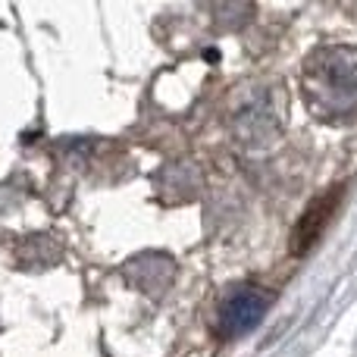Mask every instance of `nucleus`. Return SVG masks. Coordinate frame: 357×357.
Returning a JSON list of instances; mask_svg holds the SVG:
<instances>
[{"instance_id": "obj_1", "label": "nucleus", "mask_w": 357, "mask_h": 357, "mask_svg": "<svg viewBox=\"0 0 357 357\" xmlns=\"http://www.w3.org/2000/svg\"><path fill=\"white\" fill-rule=\"evenodd\" d=\"M266 307H270V295L264 289H254V285H245V289L232 291V295L222 301L220 307V320H216V333L222 339H235V335H245L264 320Z\"/></svg>"}, {"instance_id": "obj_2", "label": "nucleus", "mask_w": 357, "mask_h": 357, "mask_svg": "<svg viewBox=\"0 0 357 357\" xmlns=\"http://www.w3.org/2000/svg\"><path fill=\"white\" fill-rule=\"evenodd\" d=\"M339 195H342V191L333 188V191H326V195H320V197H314V201H310V207L301 213L295 232H291V251H295V254H307L310 245L320 238L323 226L329 222V216H333V210H335Z\"/></svg>"}]
</instances>
